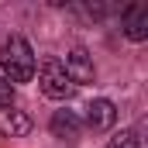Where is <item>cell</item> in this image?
<instances>
[{
    "label": "cell",
    "instance_id": "cell-4",
    "mask_svg": "<svg viewBox=\"0 0 148 148\" xmlns=\"http://www.w3.org/2000/svg\"><path fill=\"white\" fill-rule=\"evenodd\" d=\"M48 131H52V138H59L66 145H76L79 134H83V117L76 110H55L52 121H48Z\"/></svg>",
    "mask_w": 148,
    "mask_h": 148
},
{
    "label": "cell",
    "instance_id": "cell-9",
    "mask_svg": "<svg viewBox=\"0 0 148 148\" xmlns=\"http://www.w3.org/2000/svg\"><path fill=\"white\" fill-rule=\"evenodd\" d=\"M10 103H14V86L0 76V107H10Z\"/></svg>",
    "mask_w": 148,
    "mask_h": 148
},
{
    "label": "cell",
    "instance_id": "cell-6",
    "mask_svg": "<svg viewBox=\"0 0 148 148\" xmlns=\"http://www.w3.org/2000/svg\"><path fill=\"white\" fill-rule=\"evenodd\" d=\"M114 121H117V107H114V100H107V97H100V100H93L86 107V127L97 131V134L110 131Z\"/></svg>",
    "mask_w": 148,
    "mask_h": 148
},
{
    "label": "cell",
    "instance_id": "cell-5",
    "mask_svg": "<svg viewBox=\"0 0 148 148\" xmlns=\"http://www.w3.org/2000/svg\"><path fill=\"white\" fill-rule=\"evenodd\" d=\"M62 69H66V76L73 79V86H86V83H93V76H97L93 59H90V52H86V48H73V52L66 55Z\"/></svg>",
    "mask_w": 148,
    "mask_h": 148
},
{
    "label": "cell",
    "instance_id": "cell-8",
    "mask_svg": "<svg viewBox=\"0 0 148 148\" xmlns=\"http://www.w3.org/2000/svg\"><path fill=\"white\" fill-rule=\"evenodd\" d=\"M107 148H141V138H138V131L134 127H127V131H121V134H114Z\"/></svg>",
    "mask_w": 148,
    "mask_h": 148
},
{
    "label": "cell",
    "instance_id": "cell-1",
    "mask_svg": "<svg viewBox=\"0 0 148 148\" xmlns=\"http://www.w3.org/2000/svg\"><path fill=\"white\" fill-rule=\"evenodd\" d=\"M0 69H3V79L10 86L14 83H31V76H35V52H31L28 38L10 35L0 45Z\"/></svg>",
    "mask_w": 148,
    "mask_h": 148
},
{
    "label": "cell",
    "instance_id": "cell-7",
    "mask_svg": "<svg viewBox=\"0 0 148 148\" xmlns=\"http://www.w3.org/2000/svg\"><path fill=\"white\" fill-rule=\"evenodd\" d=\"M24 134H31L28 110H17L14 103L10 107H0V138H24Z\"/></svg>",
    "mask_w": 148,
    "mask_h": 148
},
{
    "label": "cell",
    "instance_id": "cell-2",
    "mask_svg": "<svg viewBox=\"0 0 148 148\" xmlns=\"http://www.w3.org/2000/svg\"><path fill=\"white\" fill-rule=\"evenodd\" d=\"M38 86H41V93H45L48 100H73V93H76L73 79L66 76V69H62L59 59H45V62H41Z\"/></svg>",
    "mask_w": 148,
    "mask_h": 148
},
{
    "label": "cell",
    "instance_id": "cell-3",
    "mask_svg": "<svg viewBox=\"0 0 148 148\" xmlns=\"http://www.w3.org/2000/svg\"><path fill=\"white\" fill-rule=\"evenodd\" d=\"M121 31L127 41H145L148 38V7L145 3H127L121 10Z\"/></svg>",
    "mask_w": 148,
    "mask_h": 148
}]
</instances>
